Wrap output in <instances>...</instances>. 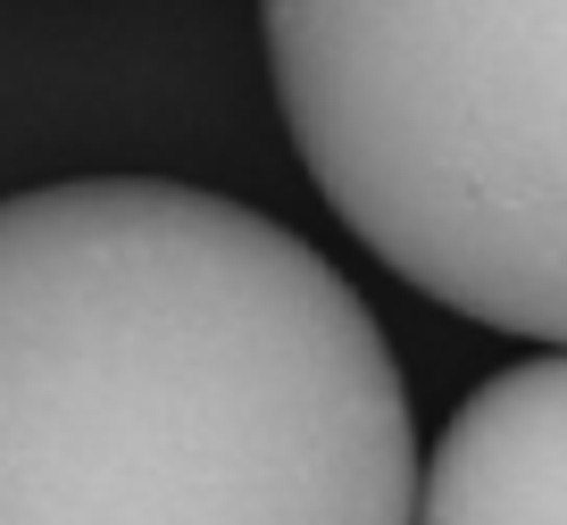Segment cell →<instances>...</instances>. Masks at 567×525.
<instances>
[{"label":"cell","mask_w":567,"mask_h":525,"mask_svg":"<svg viewBox=\"0 0 567 525\" xmlns=\"http://www.w3.org/2000/svg\"><path fill=\"white\" fill-rule=\"evenodd\" d=\"M417 525H567V350L484 375L417 475Z\"/></svg>","instance_id":"obj_3"},{"label":"cell","mask_w":567,"mask_h":525,"mask_svg":"<svg viewBox=\"0 0 567 525\" xmlns=\"http://www.w3.org/2000/svg\"><path fill=\"white\" fill-rule=\"evenodd\" d=\"M0 525H417L375 309L200 184L0 200Z\"/></svg>","instance_id":"obj_1"},{"label":"cell","mask_w":567,"mask_h":525,"mask_svg":"<svg viewBox=\"0 0 567 525\" xmlns=\"http://www.w3.org/2000/svg\"><path fill=\"white\" fill-rule=\"evenodd\" d=\"M284 134L425 300L567 350V0H259Z\"/></svg>","instance_id":"obj_2"}]
</instances>
